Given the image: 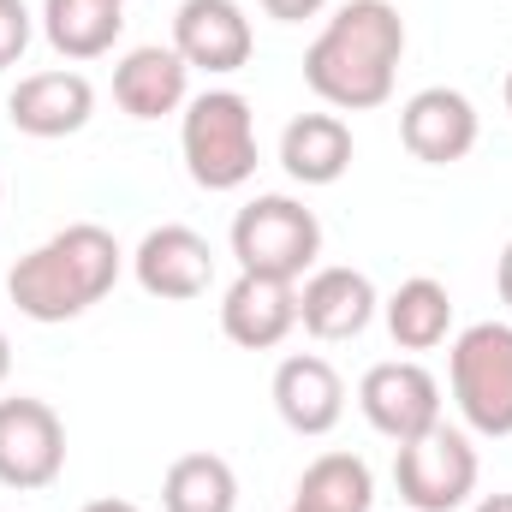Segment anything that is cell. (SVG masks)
<instances>
[{
    "instance_id": "cell-31",
    "label": "cell",
    "mask_w": 512,
    "mask_h": 512,
    "mask_svg": "<svg viewBox=\"0 0 512 512\" xmlns=\"http://www.w3.org/2000/svg\"><path fill=\"white\" fill-rule=\"evenodd\" d=\"M120 6H126V0H120Z\"/></svg>"
},
{
    "instance_id": "cell-8",
    "label": "cell",
    "mask_w": 512,
    "mask_h": 512,
    "mask_svg": "<svg viewBox=\"0 0 512 512\" xmlns=\"http://www.w3.org/2000/svg\"><path fill=\"white\" fill-rule=\"evenodd\" d=\"M358 405L370 417V429L387 441H417L423 429L441 423V382L417 364V358H387L370 364L358 382Z\"/></svg>"
},
{
    "instance_id": "cell-30",
    "label": "cell",
    "mask_w": 512,
    "mask_h": 512,
    "mask_svg": "<svg viewBox=\"0 0 512 512\" xmlns=\"http://www.w3.org/2000/svg\"><path fill=\"white\" fill-rule=\"evenodd\" d=\"M0 203H6V179H0Z\"/></svg>"
},
{
    "instance_id": "cell-23",
    "label": "cell",
    "mask_w": 512,
    "mask_h": 512,
    "mask_svg": "<svg viewBox=\"0 0 512 512\" xmlns=\"http://www.w3.org/2000/svg\"><path fill=\"white\" fill-rule=\"evenodd\" d=\"M268 18H280V24H304V18H316L328 0H256Z\"/></svg>"
},
{
    "instance_id": "cell-24",
    "label": "cell",
    "mask_w": 512,
    "mask_h": 512,
    "mask_svg": "<svg viewBox=\"0 0 512 512\" xmlns=\"http://www.w3.org/2000/svg\"><path fill=\"white\" fill-rule=\"evenodd\" d=\"M495 286H501V304L512 310V245L501 251V268H495Z\"/></svg>"
},
{
    "instance_id": "cell-26",
    "label": "cell",
    "mask_w": 512,
    "mask_h": 512,
    "mask_svg": "<svg viewBox=\"0 0 512 512\" xmlns=\"http://www.w3.org/2000/svg\"><path fill=\"white\" fill-rule=\"evenodd\" d=\"M471 512H512V495H483Z\"/></svg>"
},
{
    "instance_id": "cell-22",
    "label": "cell",
    "mask_w": 512,
    "mask_h": 512,
    "mask_svg": "<svg viewBox=\"0 0 512 512\" xmlns=\"http://www.w3.org/2000/svg\"><path fill=\"white\" fill-rule=\"evenodd\" d=\"M30 36H36V18H30V6H24V0H0V72L24 60Z\"/></svg>"
},
{
    "instance_id": "cell-6",
    "label": "cell",
    "mask_w": 512,
    "mask_h": 512,
    "mask_svg": "<svg viewBox=\"0 0 512 512\" xmlns=\"http://www.w3.org/2000/svg\"><path fill=\"white\" fill-rule=\"evenodd\" d=\"M477 447L471 435L435 423L423 429L417 441H399V459H393V483H399V501L411 512H459L477 495Z\"/></svg>"
},
{
    "instance_id": "cell-5",
    "label": "cell",
    "mask_w": 512,
    "mask_h": 512,
    "mask_svg": "<svg viewBox=\"0 0 512 512\" xmlns=\"http://www.w3.org/2000/svg\"><path fill=\"white\" fill-rule=\"evenodd\" d=\"M447 382L477 435H512V322H471L447 352Z\"/></svg>"
},
{
    "instance_id": "cell-19",
    "label": "cell",
    "mask_w": 512,
    "mask_h": 512,
    "mask_svg": "<svg viewBox=\"0 0 512 512\" xmlns=\"http://www.w3.org/2000/svg\"><path fill=\"white\" fill-rule=\"evenodd\" d=\"M447 328H453V298H447V286L429 280V274L399 280V292L387 298V334H393V346H399V352H435V346L447 340Z\"/></svg>"
},
{
    "instance_id": "cell-20",
    "label": "cell",
    "mask_w": 512,
    "mask_h": 512,
    "mask_svg": "<svg viewBox=\"0 0 512 512\" xmlns=\"http://www.w3.org/2000/svg\"><path fill=\"white\" fill-rule=\"evenodd\" d=\"M161 512H239V477L221 453H179L161 477Z\"/></svg>"
},
{
    "instance_id": "cell-10",
    "label": "cell",
    "mask_w": 512,
    "mask_h": 512,
    "mask_svg": "<svg viewBox=\"0 0 512 512\" xmlns=\"http://www.w3.org/2000/svg\"><path fill=\"white\" fill-rule=\"evenodd\" d=\"M131 274L149 298H167V304H185V298H203L209 280H215V251L197 227L185 221H167L155 233H143V245L131 251Z\"/></svg>"
},
{
    "instance_id": "cell-29",
    "label": "cell",
    "mask_w": 512,
    "mask_h": 512,
    "mask_svg": "<svg viewBox=\"0 0 512 512\" xmlns=\"http://www.w3.org/2000/svg\"><path fill=\"white\" fill-rule=\"evenodd\" d=\"M286 512H310V507H298V501H292V507H286Z\"/></svg>"
},
{
    "instance_id": "cell-21",
    "label": "cell",
    "mask_w": 512,
    "mask_h": 512,
    "mask_svg": "<svg viewBox=\"0 0 512 512\" xmlns=\"http://www.w3.org/2000/svg\"><path fill=\"white\" fill-rule=\"evenodd\" d=\"M292 501L310 512H370L376 507V477L358 453H322L304 465Z\"/></svg>"
},
{
    "instance_id": "cell-13",
    "label": "cell",
    "mask_w": 512,
    "mask_h": 512,
    "mask_svg": "<svg viewBox=\"0 0 512 512\" xmlns=\"http://www.w3.org/2000/svg\"><path fill=\"white\" fill-rule=\"evenodd\" d=\"M90 114H96V90H90L84 72H66V66L18 78L12 96H6V120H12V131L42 137V143L84 131L90 126Z\"/></svg>"
},
{
    "instance_id": "cell-28",
    "label": "cell",
    "mask_w": 512,
    "mask_h": 512,
    "mask_svg": "<svg viewBox=\"0 0 512 512\" xmlns=\"http://www.w3.org/2000/svg\"><path fill=\"white\" fill-rule=\"evenodd\" d=\"M501 96H507V114H512V72H507V84H501Z\"/></svg>"
},
{
    "instance_id": "cell-14",
    "label": "cell",
    "mask_w": 512,
    "mask_h": 512,
    "mask_svg": "<svg viewBox=\"0 0 512 512\" xmlns=\"http://www.w3.org/2000/svg\"><path fill=\"white\" fill-rule=\"evenodd\" d=\"M298 328V280L239 274L221 292V334L245 352H274Z\"/></svg>"
},
{
    "instance_id": "cell-2",
    "label": "cell",
    "mask_w": 512,
    "mask_h": 512,
    "mask_svg": "<svg viewBox=\"0 0 512 512\" xmlns=\"http://www.w3.org/2000/svg\"><path fill=\"white\" fill-rule=\"evenodd\" d=\"M120 268H126V251L108 227L72 221V227H60L54 239H42L36 251H24L12 262L6 298L30 322H72L120 286Z\"/></svg>"
},
{
    "instance_id": "cell-27",
    "label": "cell",
    "mask_w": 512,
    "mask_h": 512,
    "mask_svg": "<svg viewBox=\"0 0 512 512\" xmlns=\"http://www.w3.org/2000/svg\"><path fill=\"white\" fill-rule=\"evenodd\" d=\"M12 376V340H6V328H0V382Z\"/></svg>"
},
{
    "instance_id": "cell-9",
    "label": "cell",
    "mask_w": 512,
    "mask_h": 512,
    "mask_svg": "<svg viewBox=\"0 0 512 512\" xmlns=\"http://www.w3.org/2000/svg\"><path fill=\"white\" fill-rule=\"evenodd\" d=\"M173 48L191 72H239L251 66V48H256V30H251V12L239 0H179L173 12Z\"/></svg>"
},
{
    "instance_id": "cell-1",
    "label": "cell",
    "mask_w": 512,
    "mask_h": 512,
    "mask_svg": "<svg viewBox=\"0 0 512 512\" xmlns=\"http://www.w3.org/2000/svg\"><path fill=\"white\" fill-rule=\"evenodd\" d=\"M405 54V18L393 0H346L304 48V84L334 114H370L393 96Z\"/></svg>"
},
{
    "instance_id": "cell-18",
    "label": "cell",
    "mask_w": 512,
    "mask_h": 512,
    "mask_svg": "<svg viewBox=\"0 0 512 512\" xmlns=\"http://www.w3.org/2000/svg\"><path fill=\"white\" fill-rule=\"evenodd\" d=\"M126 30L120 0H42V36L66 60H102Z\"/></svg>"
},
{
    "instance_id": "cell-17",
    "label": "cell",
    "mask_w": 512,
    "mask_h": 512,
    "mask_svg": "<svg viewBox=\"0 0 512 512\" xmlns=\"http://www.w3.org/2000/svg\"><path fill=\"white\" fill-rule=\"evenodd\" d=\"M280 167L298 185H340L352 167V126L340 114H298L280 131Z\"/></svg>"
},
{
    "instance_id": "cell-16",
    "label": "cell",
    "mask_w": 512,
    "mask_h": 512,
    "mask_svg": "<svg viewBox=\"0 0 512 512\" xmlns=\"http://www.w3.org/2000/svg\"><path fill=\"white\" fill-rule=\"evenodd\" d=\"M114 102L131 120H167L191 102V66L179 60V48H161V42L131 48L114 66Z\"/></svg>"
},
{
    "instance_id": "cell-11",
    "label": "cell",
    "mask_w": 512,
    "mask_h": 512,
    "mask_svg": "<svg viewBox=\"0 0 512 512\" xmlns=\"http://www.w3.org/2000/svg\"><path fill=\"white\" fill-rule=\"evenodd\" d=\"M477 131H483V120H477L471 96L465 90H447V84H429V90H417L399 108V143L417 161H429V167L465 161L477 149Z\"/></svg>"
},
{
    "instance_id": "cell-7",
    "label": "cell",
    "mask_w": 512,
    "mask_h": 512,
    "mask_svg": "<svg viewBox=\"0 0 512 512\" xmlns=\"http://www.w3.org/2000/svg\"><path fill=\"white\" fill-rule=\"evenodd\" d=\"M66 471V423L48 399H0V483L48 489Z\"/></svg>"
},
{
    "instance_id": "cell-12",
    "label": "cell",
    "mask_w": 512,
    "mask_h": 512,
    "mask_svg": "<svg viewBox=\"0 0 512 512\" xmlns=\"http://www.w3.org/2000/svg\"><path fill=\"white\" fill-rule=\"evenodd\" d=\"M376 304L382 298L364 268L328 262V268H310V280L298 286V328L310 340H358L376 322Z\"/></svg>"
},
{
    "instance_id": "cell-25",
    "label": "cell",
    "mask_w": 512,
    "mask_h": 512,
    "mask_svg": "<svg viewBox=\"0 0 512 512\" xmlns=\"http://www.w3.org/2000/svg\"><path fill=\"white\" fill-rule=\"evenodd\" d=\"M78 512H143L137 501H120V495H102V501H90V507H78Z\"/></svg>"
},
{
    "instance_id": "cell-4",
    "label": "cell",
    "mask_w": 512,
    "mask_h": 512,
    "mask_svg": "<svg viewBox=\"0 0 512 512\" xmlns=\"http://www.w3.org/2000/svg\"><path fill=\"white\" fill-rule=\"evenodd\" d=\"M233 256L239 274H268V280H304L322 256V221L298 197H251L233 215Z\"/></svg>"
},
{
    "instance_id": "cell-3",
    "label": "cell",
    "mask_w": 512,
    "mask_h": 512,
    "mask_svg": "<svg viewBox=\"0 0 512 512\" xmlns=\"http://www.w3.org/2000/svg\"><path fill=\"white\" fill-rule=\"evenodd\" d=\"M185 173L203 191H239L256 173V114L239 90H203L185 102L179 120Z\"/></svg>"
},
{
    "instance_id": "cell-15",
    "label": "cell",
    "mask_w": 512,
    "mask_h": 512,
    "mask_svg": "<svg viewBox=\"0 0 512 512\" xmlns=\"http://www.w3.org/2000/svg\"><path fill=\"white\" fill-rule=\"evenodd\" d=\"M274 411H280V423L292 435H310V441L328 435L346 417V382H340V370L328 358H316V352L280 358V370H274Z\"/></svg>"
}]
</instances>
